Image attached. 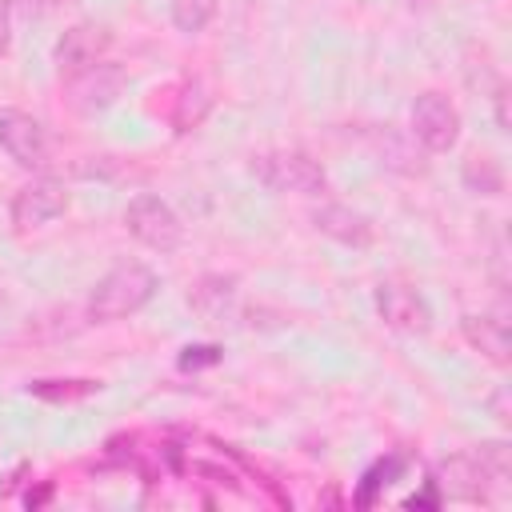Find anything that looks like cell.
I'll return each mask as SVG.
<instances>
[{
  "mask_svg": "<svg viewBox=\"0 0 512 512\" xmlns=\"http://www.w3.org/2000/svg\"><path fill=\"white\" fill-rule=\"evenodd\" d=\"M156 288H160V276L144 260H120L92 284L84 312L92 324H120L140 308H148Z\"/></svg>",
  "mask_w": 512,
  "mask_h": 512,
  "instance_id": "cell-1",
  "label": "cell"
},
{
  "mask_svg": "<svg viewBox=\"0 0 512 512\" xmlns=\"http://www.w3.org/2000/svg\"><path fill=\"white\" fill-rule=\"evenodd\" d=\"M248 172L268 192H296V196H320L328 188V172L316 156L300 148H268L248 160Z\"/></svg>",
  "mask_w": 512,
  "mask_h": 512,
  "instance_id": "cell-2",
  "label": "cell"
},
{
  "mask_svg": "<svg viewBox=\"0 0 512 512\" xmlns=\"http://www.w3.org/2000/svg\"><path fill=\"white\" fill-rule=\"evenodd\" d=\"M460 108L436 92V88H424L416 100H412V112H408V136L424 148V152H452L460 144Z\"/></svg>",
  "mask_w": 512,
  "mask_h": 512,
  "instance_id": "cell-3",
  "label": "cell"
},
{
  "mask_svg": "<svg viewBox=\"0 0 512 512\" xmlns=\"http://www.w3.org/2000/svg\"><path fill=\"white\" fill-rule=\"evenodd\" d=\"M124 228L136 244L152 248V252H176L184 244V220L176 216V208L152 192H140L128 200L124 208Z\"/></svg>",
  "mask_w": 512,
  "mask_h": 512,
  "instance_id": "cell-4",
  "label": "cell"
},
{
  "mask_svg": "<svg viewBox=\"0 0 512 512\" xmlns=\"http://www.w3.org/2000/svg\"><path fill=\"white\" fill-rule=\"evenodd\" d=\"M64 80V100L72 112L80 116H96L104 108H112L128 84V72L116 64V60H100V64H88L72 76H60Z\"/></svg>",
  "mask_w": 512,
  "mask_h": 512,
  "instance_id": "cell-5",
  "label": "cell"
},
{
  "mask_svg": "<svg viewBox=\"0 0 512 512\" xmlns=\"http://www.w3.org/2000/svg\"><path fill=\"white\" fill-rule=\"evenodd\" d=\"M68 204H72V196H68L64 180L36 176L24 188H16V196L8 204V220L16 232H36V228H48L52 220H60L68 212Z\"/></svg>",
  "mask_w": 512,
  "mask_h": 512,
  "instance_id": "cell-6",
  "label": "cell"
},
{
  "mask_svg": "<svg viewBox=\"0 0 512 512\" xmlns=\"http://www.w3.org/2000/svg\"><path fill=\"white\" fill-rule=\"evenodd\" d=\"M436 492L440 496H452V500H472V504H484L492 500V488H504V480L492 476V468L480 460V452H456V456H444L436 476H432Z\"/></svg>",
  "mask_w": 512,
  "mask_h": 512,
  "instance_id": "cell-7",
  "label": "cell"
},
{
  "mask_svg": "<svg viewBox=\"0 0 512 512\" xmlns=\"http://www.w3.org/2000/svg\"><path fill=\"white\" fill-rule=\"evenodd\" d=\"M0 152L16 168H44L48 164V132L32 112L20 108H0Z\"/></svg>",
  "mask_w": 512,
  "mask_h": 512,
  "instance_id": "cell-8",
  "label": "cell"
},
{
  "mask_svg": "<svg viewBox=\"0 0 512 512\" xmlns=\"http://www.w3.org/2000/svg\"><path fill=\"white\" fill-rule=\"evenodd\" d=\"M376 312L388 328H396L404 336H424L432 328V308H428L424 292L404 284V280H380L376 284Z\"/></svg>",
  "mask_w": 512,
  "mask_h": 512,
  "instance_id": "cell-9",
  "label": "cell"
},
{
  "mask_svg": "<svg viewBox=\"0 0 512 512\" xmlns=\"http://www.w3.org/2000/svg\"><path fill=\"white\" fill-rule=\"evenodd\" d=\"M108 52H112V32L96 20H80V24L64 28L60 40L52 44V64H56L60 76H72L88 64L108 60Z\"/></svg>",
  "mask_w": 512,
  "mask_h": 512,
  "instance_id": "cell-10",
  "label": "cell"
},
{
  "mask_svg": "<svg viewBox=\"0 0 512 512\" xmlns=\"http://www.w3.org/2000/svg\"><path fill=\"white\" fill-rule=\"evenodd\" d=\"M460 336L496 368H508L512 364V340H508V324L500 316H488V312H464L460 316Z\"/></svg>",
  "mask_w": 512,
  "mask_h": 512,
  "instance_id": "cell-11",
  "label": "cell"
},
{
  "mask_svg": "<svg viewBox=\"0 0 512 512\" xmlns=\"http://www.w3.org/2000/svg\"><path fill=\"white\" fill-rule=\"evenodd\" d=\"M312 224H316L324 236H332V240H340V244H348V248H368V244L376 240V224H372L364 212L348 208V204H320V208L312 212Z\"/></svg>",
  "mask_w": 512,
  "mask_h": 512,
  "instance_id": "cell-12",
  "label": "cell"
},
{
  "mask_svg": "<svg viewBox=\"0 0 512 512\" xmlns=\"http://www.w3.org/2000/svg\"><path fill=\"white\" fill-rule=\"evenodd\" d=\"M188 304H192V312H196L200 320L220 324V320L232 316V308H236V276H224V272L200 276V280L192 284V292H188Z\"/></svg>",
  "mask_w": 512,
  "mask_h": 512,
  "instance_id": "cell-13",
  "label": "cell"
},
{
  "mask_svg": "<svg viewBox=\"0 0 512 512\" xmlns=\"http://www.w3.org/2000/svg\"><path fill=\"white\" fill-rule=\"evenodd\" d=\"M208 112H212V92H208V84L196 80V76H192V80H180L176 92H172V108H168L172 132H180V136L196 132V128L208 120Z\"/></svg>",
  "mask_w": 512,
  "mask_h": 512,
  "instance_id": "cell-14",
  "label": "cell"
},
{
  "mask_svg": "<svg viewBox=\"0 0 512 512\" xmlns=\"http://www.w3.org/2000/svg\"><path fill=\"white\" fill-rule=\"evenodd\" d=\"M460 180L476 196H500L504 192V168L488 152H468L460 164Z\"/></svg>",
  "mask_w": 512,
  "mask_h": 512,
  "instance_id": "cell-15",
  "label": "cell"
},
{
  "mask_svg": "<svg viewBox=\"0 0 512 512\" xmlns=\"http://www.w3.org/2000/svg\"><path fill=\"white\" fill-rule=\"evenodd\" d=\"M104 384L100 380H32L28 396L44 400V404H80L88 396H96Z\"/></svg>",
  "mask_w": 512,
  "mask_h": 512,
  "instance_id": "cell-16",
  "label": "cell"
},
{
  "mask_svg": "<svg viewBox=\"0 0 512 512\" xmlns=\"http://www.w3.org/2000/svg\"><path fill=\"white\" fill-rule=\"evenodd\" d=\"M400 472H404V456H400V452L380 456V460H376V464H372V468L360 476V488H356V496H352V500H356L360 508H368V504L376 500V492H380V488H388V484H392Z\"/></svg>",
  "mask_w": 512,
  "mask_h": 512,
  "instance_id": "cell-17",
  "label": "cell"
},
{
  "mask_svg": "<svg viewBox=\"0 0 512 512\" xmlns=\"http://www.w3.org/2000/svg\"><path fill=\"white\" fill-rule=\"evenodd\" d=\"M216 0H172L168 4V12H172V24L180 28V32H204L212 20H216Z\"/></svg>",
  "mask_w": 512,
  "mask_h": 512,
  "instance_id": "cell-18",
  "label": "cell"
},
{
  "mask_svg": "<svg viewBox=\"0 0 512 512\" xmlns=\"http://www.w3.org/2000/svg\"><path fill=\"white\" fill-rule=\"evenodd\" d=\"M220 356H224L220 344H188V348H180L176 364H180V372H196V368H212V364H220Z\"/></svg>",
  "mask_w": 512,
  "mask_h": 512,
  "instance_id": "cell-19",
  "label": "cell"
},
{
  "mask_svg": "<svg viewBox=\"0 0 512 512\" xmlns=\"http://www.w3.org/2000/svg\"><path fill=\"white\" fill-rule=\"evenodd\" d=\"M8 4H12V12H20V16H28V20L48 16V12L56 8V0H8Z\"/></svg>",
  "mask_w": 512,
  "mask_h": 512,
  "instance_id": "cell-20",
  "label": "cell"
},
{
  "mask_svg": "<svg viewBox=\"0 0 512 512\" xmlns=\"http://www.w3.org/2000/svg\"><path fill=\"white\" fill-rule=\"evenodd\" d=\"M492 104H496V128L500 132H512V120H508V84H496Z\"/></svg>",
  "mask_w": 512,
  "mask_h": 512,
  "instance_id": "cell-21",
  "label": "cell"
},
{
  "mask_svg": "<svg viewBox=\"0 0 512 512\" xmlns=\"http://www.w3.org/2000/svg\"><path fill=\"white\" fill-rule=\"evenodd\" d=\"M12 4L8 0H0V48H8V40H12Z\"/></svg>",
  "mask_w": 512,
  "mask_h": 512,
  "instance_id": "cell-22",
  "label": "cell"
},
{
  "mask_svg": "<svg viewBox=\"0 0 512 512\" xmlns=\"http://www.w3.org/2000/svg\"><path fill=\"white\" fill-rule=\"evenodd\" d=\"M404 4H408L412 12H432V8H436V0H404Z\"/></svg>",
  "mask_w": 512,
  "mask_h": 512,
  "instance_id": "cell-23",
  "label": "cell"
},
{
  "mask_svg": "<svg viewBox=\"0 0 512 512\" xmlns=\"http://www.w3.org/2000/svg\"><path fill=\"white\" fill-rule=\"evenodd\" d=\"M4 52H8V48H0V56H4Z\"/></svg>",
  "mask_w": 512,
  "mask_h": 512,
  "instance_id": "cell-24",
  "label": "cell"
}]
</instances>
